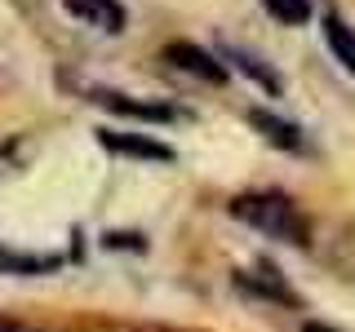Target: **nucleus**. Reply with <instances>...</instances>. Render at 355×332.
<instances>
[{
    "mask_svg": "<svg viewBox=\"0 0 355 332\" xmlns=\"http://www.w3.org/2000/svg\"><path fill=\"white\" fill-rule=\"evenodd\" d=\"M231 217L249 221L253 230L271 239H288V243H306V217L297 213V204L280 191H253V195H240L231 204Z\"/></svg>",
    "mask_w": 355,
    "mask_h": 332,
    "instance_id": "f257e3e1",
    "label": "nucleus"
},
{
    "mask_svg": "<svg viewBox=\"0 0 355 332\" xmlns=\"http://www.w3.org/2000/svg\"><path fill=\"white\" fill-rule=\"evenodd\" d=\"M173 66H182V71H191L196 80H205V84H222L227 80V66H222L209 49H200V44H191V40H178V44H169V53H164Z\"/></svg>",
    "mask_w": 355,
    "mask_h": 332,
    "instance_id": "f03ea898",
    "label": "nucleus"
},
{
    "mask_svg": "<svg viewBox=\"0 0 355 332\" xmlns=\"http://www.w3.org/2000/svg\"><path fill=\"white\" fill-rule=\"evenodd\" d=\"M62 9L94 31H111V36L125 31V5L120 0H62Z\"/></svg>",
    "mask_w": 355,
    "mask_h": 332,
    "instance_id": "7ed1b4c3",
    "label": "nucleus"
},
{
    "mask_svg": "<svg viewBox=\"0 0 355 332\" xmlns=\"http://www.w3.org/2000/svg\"><path fill=\"white\" fill-rule=\"evenodd\" d=\"M98 142H103L107 151H116V155H138V160H155V164H169V160H173V151L164 147V142L147 138V133H116V129H103V133H98Z\"/></svg>",
    "mask_w": 355,
    "mask_h": 332,
    "instance_id": "20e7f679",
    "label": "nucleus"
},
{
    "mask_svg": "<svg viewBox=\"0 0 355 332\" xmlns=\"http://www.w3.org/2000/svg\"><path fill=\"white\" fill-rule=\"evenodd\" d=\"M249 124H253V129H262V138H266V142H275V147H284V151H302V133H297V124H288V120L271 116V111H249Z\"/></svg>",
    "mask_w": 355,
    "mask_h": 332,
    "instance_id": "39448f33",
    "label": "nucleus"
},
{
    "mask_svg": "<svg viewBox=\"0 0 355 332\" xmlns=\"http://www.w3.org/2000/svg\"><path fill=\"white\" fill-rule=\"evenodd\" d=\"M62 257H36V252H18L0 243V275H49L58 270Z\"/></svg>",
    "mask_w": 355,
    "mask_h": 332,
    "instance_id": "423d86ee",
    "label": "nucleus"
},
{
    "mask_svg": "<svg viewBox=\"0 0 355 332\" xmlns=\"http://www.w3.org/2000/svg\"><path fill=\"white\" fill-rule=\"evenodd\" d=\"M94 102H103L111 111H120V116H133V120H155V124H169L173 111L169 107H151V102H133L125 93H94Z\"/></svg>",
    "mask_w": 355,
    "mask_h": 332,
    "instance_id": "0eeeda50",
    "label": "nucleus"
},
{
    "mask_svg": "<svg viewBox=\"0 0 355 332\" xmlns=\"http://www.w3.org/2000/svg\"><path fill=\"white\" fill-rule=\"evenodd\" d=\"M324 40H329L333 58L342 62V71H351V75H355V31H351L338 14H329V18H324Z\"/></svg>",
    "mask_w": 355,
    "mask_h": 332,
    "instance_id": "6e6552de",
    "label": "nucleus"
},
{
    "mask_svg": "<svg viewBox=\"0 0 355 332\" xmlns=\"http://www.w3.org/2000/svg\"><path fill=\"white\" fill-rule=\"evenodd\" d=\"M262 9L284 27H302L311 22V0H262Z\"/></svg>",
    "mask_w": 355,
    "mask_h": 332,
    "instance_id": "1a4fd4ad",
    "label": "nucleus"
},
{
    "mask_svg": "<svg viewBox=\"0 0 355 332\" xmlns=\"http://www.w3.org/2000/svg\"><path fill=\"white\" fill-rule=\"evenodd\" d=\"M227 58L236 62L244 75H253V80H258L262 89H271V93H275V89H280V80H275V75L266 71V66H258V58H249V53H240V49H227Z\"/></svg>",
    "mask_w": 355,
    "mask_h": 332,
    "instance_id": "9d476101",
    "label": "nucleus"
},
{
    "mask_svg": "<svg viewBox=\"0 0 355 332\" xmlns=\"http://www.w3.org/2000/svg\"><path fill=\"white\" fill-rule=\"evenodd\" d=\"M0 332H31V328H22V324H9V319H0Z\"/></svg>",
    "mask_w": 355,
    "mask_h": 332,
    "instance_id": "9b49d317",
    "label": "nucleus"
},
{
    "mask_svg": "<svg viewBox=\"0 0 355 332\" xmlns=\"http://www.w3.org/2000/svg\"><path fill=\"white\" fill-rule=\"evenodd\" d=\"M302 332H338V328H329V324H306Z\"/></svg>",
    "mask_w": 355,
    "mask_h": 332,
    "instance_id": "f8f14e48",
    "label": "nucleus"
}]
</instances>
